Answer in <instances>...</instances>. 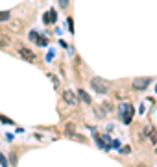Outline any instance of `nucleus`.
<instances>
[{
	"label": "nucleus",
	"mask_w": 157,
	"mask_h": 167,
	"mask_svg": "<svg viewBox=\"0 0 157 167\" xmlns=\"http://www.w3.org/2000/svg\"><path fill=\"white\" fill-rule=\"evenodd\" d=\"M133 113H135V108H133L129 102L120 104V108H118V117L122 119V123H124V125H129V123H131Z\"/></svg>",
	"instance_id": "f257e3e1"
},
{
	"label": "nucleus",
	"mask_w": 157,
	"mask_h": 167,
	"mask_svg": "<svg viewBox=\"0 0 157 167\" xmlns=\"http://www.w3.org/2000/svg\"><path fill=\"white\" fill-rule=\"evenodd\" d=\"M91 87H93V89H94V91H96L98 95H105V93L109 91V84H107L105 80L98 78V76L91 80Z\"/></svg>",
	"instance_id": "f03ea898"
},
{
	"label": "nucleus",
	"mask_w": 157,
	"mask_h": 167,
	"mask_svg": "<svg viewBox=\"0 0 157 167\" xmlns=\"http://www.w3.org/2000/svg\"><path fill=\"white\" fill-rule=\"evenodd\" d=\"M150 78H137L135 82H133V89H137V91H144L148 85H150Z\"/></svg>",
	"instance_id": "7ed1b4c3"
},
{
	"label": "nucleus",
	"mask_w": 157,
	"mask_h": 167,
	"mask_svg": "<svg viewBox=\"0 0 157 167\" xmlns=\"http://www.w3.org/2000/svg\"><path fill=\"white\" fill-rule=\"evenodd\" d=\"M63 100H65L67 104H70V106H76V104H78V97H76L72 91H65V93H63Z\"/></svg>",
	"instance_id": "20e7f679"
},
{
	"label": "nucleus",
	"mask_w": 157,
	"mask_h": 167,
	"mask_svg": "<svg viewBox=\"0 0 157 167\" xmlns=\"http://www.w3.org/2000/svg\"><path fill=\"white\" fill-rule=\"evenodd\" d=\"M43 20L46 22V24H52V22H56L57 19H56V9H50V11H46L43 15Z\"/></svg>",
	"instance_id": "39448f33"
},
{
	"label": "nucleus",
	"mask_w": 157,
	"mask_h": 167,
	"mask_svg": "<svg viewBox=\"0 0 157 167\" xmlns=\"http://www.w3.org/2000/svg\"><path fill=\"white\" fill-rule=\"evenodd\" d=\"M19 54L24 58V60H30V61H33L35 60V54L32 52V50H28V49H24V46H22V49H19Z\"/></svg>",
	"instance_id": "423d86ee"
},
{
	"label": "nucleus",
	"mask_w": 157,
	"mask_h": 167,
	"mask_svg": "<svg viewBox=\"0 0 157 167\" xmlns=\"http://www.w3.org/2000/svg\"><path fill=\"white\" fill-rule=\"evenodd\" d=\"M78 95H80V99H81L83 102H87V104H89V102H91V97H89V95H87V91H83V89H80V91H78Z\"/></svg>",
	"instance_id": "0eeeda50"
},
{
	"label": "nucleus",
	"mask_w": 157,
	"mask_h": 167,
	"mask_svg": "<svg viewBox=\"0 0 157 167\" xmlns=\"http://www.w3.org/2000/svg\"><path fill=\"white\" fill-rule=\"evenodd\" d=\"M11 19V13L9 11H0V22H6Z\"/></svg>",
	"instance_id": "6e6552de"
},
{
	"label": "nucleus",
	"mask_w": 157,
	"mask_h": 167,
	"mask_svg": "<svg viewBox=\"0 0 157 167\" xmlns=\"http://www.w3.org/2000/svg\"><path fill=\"white\" fill-rule=\"evenodd\" d=\"M35 43H37L39 46H46V43H48V41L44 39V37H37V39H35Z\"/></svg>",
	"instance_id": "1a4fd4ad"
},
{
	"label": "nucleus",
	"mask_w": 157,
	"mask_h": 167,
	"mask_svg": "<svg viewBox=\"0 0 157 167\" xmlns=\"http://www.w3.org/2000/svg\"><path fill=\"white\" fill-rule=\"evenodd\" d=\"M0 123H4V125H15L13 121H9L8 117H4V115H0Z\"/></svg>",
	"instance_id": "9d476101"
},
{
	"label": "nucleus",
	"mask_w": 157,
	"mask_h": 167,
	"mask_svg": "<svg viewBox=\"0 0 157 167\" xmlns=\"http://www.w3.org/2000/svg\"><path fill=\"white\" fill-rule=\"evenodd\" d=\"M0 165H2V167H8V160H6V156H4L2 152H0Z\"/></svg>",
	"instance_id": "9b49d317"
},
{
	"label": "nucleus",
	"mask_w": 157,
	"mask_h": 167,
	"mask_svg": "<svg viewBox=\"0 0 157 167\" xmlns=\"http://www.w3.org/2000/svg\"><path fill=\"white\" fill-rule=\"evenodd\" d=\"M74 130H76V126H74L72 123H69V125H67V134H74Z\"/></svg>",
	"instance_id": "f8f14e48"
},
{
	"label": "nucleus",
	"mask_w": 157,
	"mask_h": 167,
	"mask_svg": "<svg viewBox=\"0 0 157 167\" xmlns=\"http://www.w3.org/2000/svg\"><path fill=\"white\" fill-rule=\"evenodd\" d=\"M59 6L63 9H67V8H69V0H59Z\"/></svg>",
	"instance_id": "ddd939ff"
},
{
	"label": "nucleus",
	"mask_w": 157,
	"mask_h": 167,
	"mask_svg": "<svg viewBox=\"0 0 157 167\" xmlns=\"http://www.w3.org/2000/svg\"><path fill=\"white\" fill-rule=\"evenodd\" d=\"M67 20H69V30L74 34V22H72V19H67Z\"/></svg>",
	"instance_id": "4468645a"
},
{
	"label": "nucleus",
	"mask_w": 157,
	"mask_h": 167,
	"mask_svg": "<svg viewBox=\"0 0 157 167\" xmlns=\"http://www.w3.org/2000/svg\"><path fill=\"white\" fill-rule=\"evenodd\" d=\"M37 37H39V34H37V32H30V39H32V41H35Z\"/></svg>",
	"instance_id": "2eb2a0df"
},
{
	"label": "nucleus",
	"mask_w": 157,
	"mask_h": 167,
	"mask_svg": "<svg viewBox=\"0 0 157 167\" xmlns=\"http://www.w3.org/2000/svg\"><path fill=\"white\" fill-rule=\"evenodd\" d=\"M129 151H131V147H122V149H120V152H122V154H128Z\"/></svg>",
	"instance_id": "dca6fc26"
},
{
	"label": "nucleus",
	"mask_w": 157,
	"mask_h": 167,
	"mask_svg": "<svg viewBox=\"0 0 157 167\" xmlns=\"http://www.w3.org/2000/svg\"><path fill=\"white\" fill-rule=\"evenodd\" d=\"M104 108H105V111H111V104L109 102H104Z\"/></svg>",
	"instance_id": "f3484780"
},
{
	"label": "nucleus",
	"mask_w": 157,
	"mask_h": 167,
	"mask_svg": "<svg viewBox=\"0 0 157 167\" xmlns=\"http://www.w3.org/2000/svg\"><path fill=\"white\" fill-rule=\"evenodd\" d=\"M9 160H11V162H13V165H15V163H17V156H15V154H11V156H9Z\"/></svg>",
	"instance_id": "a211bd4d"
}]
</instances>
